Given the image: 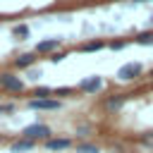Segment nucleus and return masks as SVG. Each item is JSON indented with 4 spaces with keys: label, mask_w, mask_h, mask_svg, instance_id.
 <instances>
[{
    "label": "nucleus",
    "mask_w": 153,
    "mask_h": 153,
    "mask_svg": "<svg viewBox=\"0 0 153 153\" xmlns=\"http://www.w3.org/2000/svg\"><path fill=\"white\" fill-rule=\"evenodd\" d=\"M22 139H29L33 143H38V141L45 143L48 139H53V129L48 124H43V122H33V124H29V127L22 129Z\"/></svg>",
    "instance_id": "1"
},
{
    "label": "nucleus",
    "mask_w": 153,
    "mask_h": 153,
    "mask_svg": "<svg viewBox=\"0 0 153 153\" xmlns=\"http://www.w3.org/2000/svg\"><path fill=\"white\" fill-rule=\"evenodd\" d=\"M0 88H5L10 93H22L24 91V81L14 72H0Z\"/></svg>",
    "instance_id": "2"
},
{
    "label": "nucleus",
    "mask_w": 153,
    "mask_h": 153,
    "mask_svg": "<svg viewBox=\"0 0 153 153\" xmlns=\"http://www.w3.org/2000/svg\"><path fill=\"white\" fill-rule=\"evenodd\" d=\"M26 105L31 110H43V112H53V110H60L62 108V103L57 98H31Z\"/></svg>",
    "instance_id": "3"
},
{
    "label": "nucleus",
    "mask_w": 153,
    "mask_h": 153,
    "mask_svg": "<svg viewBox=\"0 0 153 153\" xmlns=\"http://www.w3.org/2000/svg\"><path fill=\"white\" fill-rule=\"evenodd\" d=\"M141 72H143V67H141L139 62H127V65H122V67L117 69V79H122V81H134V79L141 76Z\"/></svg>",
    "instance_id": "4"
},
{
    "label": "nucleus",
    "mask_w": 153,
    "mask_h": 153,
    "mask_svg": "<svg viewBox=\"0 0 153 153\" xmlns=\"http://www.w3.org/2000/svg\"><path fill=\"white\" fill-rule=\"evenodd\" d=\"M81 93H88V96H93V93H98L100 88H103V76H98V74H93V76H86V79H81L79 81V86H76Z\"/></svg>",
    "instance_id": "5"
},
{
    "label": "nucleus",
    "mask_w": 153,
    "mask_h": 153,
    "mask_svg": "<svg viewBox=\"0 0 153 153\" xmlns=\"http://www.w3.org/2000/svg\"><path fill=\"white\" fill-rule=\"evenodd\" d=\"M62 45V38H45V41H41V43H36V48H33V53L36 55H45V53H57V48Z\"/></svg>",
    "instance_id": "6"
},
{
    "label": "nucleus",
    "mask_w": 153,
    "mask_h": 153,
    "mask_svg": "<svg viewBox=\"0 0 153 153\" xmlns=\"http://www.w3.org/2000/svg\"><path fill=\"white\" fill-rule=\"evenodd\" d=\"M45 151H50V153H60V151H67V148H72V139H67V136H53V139H48L45 143Z\"/></svg>",
    "instance_id": "7"
},
{
    "label": "nucleus",
    "mask_w": 153,
    "mask_h": 153,
    "mask_svg": "<svg viewBox=\"0 0 153 153\" xmlns=\"http://www.w3.org/2000/svg\"><path fill=\"white\" fill-rule=\"evenodd\" d=\"M36 60H38L36 53H22V55H17V57L12 60V65H14L17 69H26V67H31Z\"/></svg>",
    "instance_id": "8"
},
{
    "label": "nucleus",
    "mask_w": 153,
    "mask_h": 153,
    "mask_svg": "<svg viewBox=\"0 0 153 153\" xmlns=\"http://www.w3.org/2000/svg\"><path fill=\"white\" fill-rule=\"evenodd\" d=\"M33 148H36V143L29 141V139H22V136L10 143V153H29V151H33Z\"/></svg>",
    "instance_id": "9"
},
{
    "label": "nucleus",
    "mask_w": 153,
    "mask_h": 153,
    "mask_svg": "<svg viewBox=\"0 0 153 153\" xmlns=\"http://www.w3.org/2000/svg\"><path fill=\"white\" fill-rule=\"evenodd\" d=\"M124 100H127V96H124V93H117V96H110V98H105L103 108H105L108 112H117V110L124 105Z\"/></svg>",
    "instance_id": "10"
},
{
    "label": "nucleus",
    "mask_w": 153,
    "mask_h": 153,
    "mask_svg": "<svg viewBox=\"0 0 153 153\" xmlns=\"http://www.w3.org/2000/svg\"><path fill=\"white\" fill-rule=\"evenodd\" d=\"M103 48H105V41H100V38L98 41H86V43L79 45L81 53H96V50H103Z\"/></svg>",
    "instance_id": "11"
},
{
    "label": "nucleus",
    "mask_w": 153,
    "mask_h": 153,
    "mask_svg": "<svg viewBox=\"0 0 153 153\" xmlns=\"http://www.w3.org/2000/svg\"><path fill=\"white\" fill-rule=\"evenodd\" d=\"M76 153H100V148L91 141H81V143H76Z\"/></svg>",
    "instance_id": "12"
},
{
    "label": "nucleus",
    "mask_w": 153,
    "mask_h": 153,
    "mask_svg": "<svg viewBox=\"0 0 153 153\" xmlns=\"http://www.w3.org/2000/svg\"><path fill=\"white\" fill-rule=\"evenodd\" d=\"M50 93H53L50 86H36L31 96H33V98H50Z\"/></svg>",
    "instance_id": "13"
},
{
    "label": "nucleus",
    "mask_w": 153,
    "mask_h": 153,
    "mask_svg": "<svg viewBox=\"0 0 153 153\" xmlns=\"http://www.w3.org/2000/svg\"><path fill=\"white\" fill-rule=\"evenodd\" d=\"M14 36H17L19 41H24V38L29 36V26H26V24H17V26H14Z\"/></svg>",
    "instance_id": "14"
},
{
    "label": "nucleus",
    "mask_w": 153,
    "mask_h": 153,
    "mask_svg": "<svg viewBox=\"0 0 153 153\" xmlns=\"http://www.w3.org/2000/svg\"><path fill=\"white\" fill-rule=\"evenodd\" d=\"M136 43H141V45H148V43H153V33H151V31H146V33H139V36H136Z\"/></svg>",
    "instance_id": "15"
},
{
    "label": "nucleus",
    "mask_w": 153,
    "mask_h": 153,
    "mask_svg": "<svg viewBox=\"0 0 153 153\" xmlns=\"http://www.w3.org/2000/svg\"><path fill=\"white\" fill-rule=\"evenodd\" d=\"M139 141H141L143 146H148V148H153V131H143V134L139 136Z\"/></svg>",
    "instance_id": "16"
},
{
    "label": "nucleus",
    "mask_w": 153,
    "mask_h": 153,
    "mask_svg": "<svg viewBox=\"0 0 153 153\" xmlns=\"http://www.w3.org/2000/svg\"><path fill=\"white\" fill-rule=\"evenodd\" d=\"M7 112H14V103H2L0 105V115H7Z\"/></svg>",
    "instance_id": "17"
},
{
    "label": "nucleus",
    "mask_w": 153,
    "mask_h": 153,
    "mask_svg": "<svg viewBox=\"0 0 153 153\" xmlns=\"http://www.w3.org/2000/svg\"><path fill=\"white\" fill-rule=\"evenodd\" d=\"M65 57H67V53H53V55H50L48 60H50V62H62Z\"/></svg>",
    "instance_id": "18"
},
{
    "label": "nucleus",
    "mask_w": 153,
    "mask_h": 153,
    "mask_svg": "<svg viewBox=\"0 0 153 153\" xmlns=\"http://www.w3.org/2000/svg\"><path fill=\"white\" fill-rule=\"evenodd\" d=\"M53 93H57V96H67V93H72V88H69V86H62V88H55Z\"/></svg>",
    "instance_id": "19"
},
{
    "label": "nucleus",
    "mask_w": 153,
    "mask_h": 153,
    "mask_svg": "<svg viewBox=\"0 0 153 153\" xmlns=\"http://www.w3.org/2000/svg\"><path fill=\"white\" fill-rule=\"evenodd\" d=\"M76 134H79V136H88V134H91V127H86V124H84V127H79V129H76Z\"/></svg>",
    "instance_id": "20"
},
{
    "label": "nucleus",
    "mask_w": 153,
    "mask_h": 153,
    "mask_svg": "<svg viewBox=\"0 0 153 153\" xmlns=\"http://www.w3.org/2000/svg\"><path fill=\"white\" fill-rule=\"evenodd\" d=\"M110 48H112V50H122V48H124V41H112Z\"/></svg>",
    "instance_id": "21"
},
{
    "label": "nucleus",
    "mask_w": 153,
    "mask_h": 153,
    "mask_svg": "<svg viewBox=\"0 0 153 153\" xmlns=\"http://www.w3.org/2000/svg\"><path fill=\"white\" fill-rule=\"evenodd\" d=\"M134 2H148V0H134Z\"/></svg>",
    "instance_id": "22"
},
{
    "label": "nucleus",
    "mask_w": 153,
    "mask_h": 153,
    "mask_svg": "<svg viewBox=\"0 0 153 153\" xmlns=\"http://www.w3.org/2000/svg\"><path fill=\"white\" fill-rule=\"evenodd\" d=\"M112 153H127V151H112Z\"/></svg>",
    "instance_id": "23"
},
{
    "label": "nucleus",
    "mask_w": 153,
    "mask_h": 153,
    "mask_svg": "<svg viewBox=\"0 0 153 153\" xmlns=\"http://www.w3.org/2000/svg\"><path fill=\"white\" fill-rule=\"evenodd\" d=\"M2 139H5V136H2V134H0V143H2Z\"/></svg>",
    "instance_id": "24"
},
{
    "label": "nucleus",
    "mask_w": 153,
    "mask_h": 153,
    "mask_svg": "<svg viewBox=\"0 0 153 153\" xmlns=\"http://www.w3.org/2000/svg\"><path fill=\"white\" fill-rule=\"evenodd\" d=\"M151 76H153V67H151Z\"/></svg>",
    "instance_id": "25"
},
{
    "label": "nucleus",
    "mask_w": 153,
    "mask_h": 153,
    "mask_svg": "<svg viewBox=\"0 0 153 153\" xmlns=\"http://www.w3.org/2000/svg\"><path fill=\"white\" fill-rule=\"evenodd\" d=\"M0 19H2V17H0Z\"/></svg>",
    "instance_id": "26"
}]
</instances>
